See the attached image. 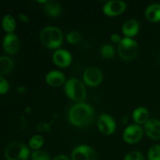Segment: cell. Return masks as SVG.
I'll list each match as a JSON object with an SVG mask.
<instances>
[{
	"mask_svg": "<svg viewBox=\"0 0 160 160\" xmlns=\"http://www.w3.org/2000/svg\"><path fill=\"white\" fill-rule=\"evenodd\" d=\"M2 45L6 52L9 55H15L20 49V41L13 33L7 34L3 39Z\"/></svg>",
	"mask_w": 160,
	"mask_h": 160,
	"instance_id": "7c38bea8",
	"label": "cell"
},
{
	"mask_svg": "<svg viewBox=\"0 0 160 160\" xmlns=\"http://www.w3.org/2000/svg\"><path fill=\"white\" fill-rule=\"evenodd\" d=\"M144 132L152 140H160V120L149 119L144 125Z\"/></svg>",
	"mask_w": 160,
	"mask_h": 160,
	"instance_id": "4fadbf2b",
	"label": "cell"
},
{
	"mask_svg": "<svg viewBox=\"0 0 160 160\" xmlns=\"http://www.w3.org/2000/svg\"><path fill=\"white\" fill-rule=\"evenodd\" d=\"M53 160H71L70 158L68 157L66 155H59V156H56Z\"/></svg>",
	"mask_w": 160,
	"mask_h": 160,
	"instance_id": "f546056e",
	"label": "cell"
},
{
	"mask_svg": "<svg viewBox=\"0 0 160 160\" xmlns=\"http://www.w3.org/2000/svg\"><path fill=\"white\" fill-rule=\"evenodd\" d=\"M118 53L123 60H133L138 53V44L133 38H123L121 42L118 45Z\"/></svg>",
	"mask_w": 160,
	"mask_h": 160,
	"instance_id": "5b68a950",
	"label": "cell"
},
{
	"mask_svg": "<svg viewBox=\"0 0 160 160\" xmlns=\"http://www.w3.org/2000/svg\"><path fill=\"white\" fill-rule=\"evenodd\" d=\"M2 26L5 31L8 34L13 32L16 28V20L14 17L11 15H6L2 20Z\"/></svg>",
	"mask_w": 160,
	"mask_h": 160,
	"instance_id": "ffe728a7",
	"label": "cell"
},
{
	"mask_svg": "<svg viewBox=\"0 0 160 160\" xmlns=\"http://www.w3.org/2000/svg\"><path fill=\"white\" fill-rule=\"evenodd\" d=\"M98 129L105 135H111L113 134L117 128L116 121L112 116L109 114H102L97 121Z\"/></svg>",
	"mask_w": 160,
	"mask_h": 160,
	"instance_id": "ba28073f",
	"label": "cell"
},
{
	"mask_svg": "<svg viewBox=\"0 0 160 160\" xmlns=\"http://www.w3.org/2000/svg\"><path fill=\"white\" fill-rule=\"evenodd\" d=\"M140 30V25L138 21L135 19H129L123 23L122 27V31H123V35L126 38H132L135 35H137L138 33Z\"/></svg>",
	"mask_w": 160,
	"mask_h": 160,
	"instance_id": "9a60e30c",
	"label": "cell"
},
{
	"mask_svg": "<svg viewBox=\"0 0 160 160\" xmlns=\"http://www.w3.org/2000/svg\"><path fill=\"white\" fill-rule=\"evenodd\" d=\"M30 153L29 148L19 142H11L5 149V156L7 160H28Z\"/></svg>",
	"mask_w": 160,
	"mask_h": 160,
	"instance_id": "277c9868",
	"label": "cell"
},
{
	"mask_svg": "<svg viewBox=\"0 0 160 160\" xmlns=\"http://www.w3.org/2000/svg\"><path fill=\"white\" fill-rule=\"evenodd\" d=\"M100 53L105 59H112L115 56V49H114L113 46L109 44H105L101 47Z\"/></svg>",
	"mask_w": 160,
	"mask_h": 160,
	"instance_id": "7402d4cb",
	"label": "cell"
},
{
	"mask_svg": "<svg viewBox=\"0 0 160 160\" xmlns=\"http://www.w3.org/2000/svg\"><path fill=\"white\" fill-rule=\"evenodd\" d=\"M102 73L96 67H88L83 73V81L89 87H97L102 82Z\"/></svg>",
	"mask_w": 160,
	"mask_h": 160,
	"instance_id": "52a82bcc",
	"label": "cell"
},
{
	"mask_svg": "<svg viewBox=\"0 0 160 160\" xmlns=\"http://www.w3.org/2000/svg\"><path fill=\"white\" fill-rule=\"evenodd\" d=\"M40 40L44 46L51 49H59L63 41V34L59 28L45 27L40 33Z\"/></svg>",
	"mask_w": 160,
	"mask_h": 160,
	"instance_id": "7a4b0ae2",
	"label": "cell"
},
{
	"mask_svg": "<svg viewBox=\"0 0 160 160\" xmlns=\"http://www.w3.org/2000/svg\"><path fill=\"white\" fill-rule=\"evenodd\" d=\"M147 20L152 23L160 21V4L153 3L147 7L145 12Z\"/></svg>",
	"mask_w": 160,
	"mask_h": 160,
	"instance_id": "ac0fdd59",
	"label": "cell"
},
{
	"mask_svg": "<svg viewBox=\"0 0 160 160\" xmlns=\"http://www.w3.org/2000/svg\"><path fill=\"white\" fill-rule=\"evenodd\" d=\"M44 10L45 13L51 17H58L62 13V6L60 3L53 0H47L46 2L44 4Z\"/></svg>",
	"mask_w": 160,
	"mask_h": 160,
	"instance_id": "2e32d148",
	"label": "cell"
},
{
	"mask_svg": "<svg viewBox=\"0 0 160 160\" xmlns=\"http://www.w3.org/2000/svg\"><path fill=\"white\" fill-rule=\"evenodd\" d=\"M72 160H97V154L91 146L81 145L73 150Z\"/></svg>",
	"mask_w": 160,
	"mask_h": 160,
	"instance_id": "9c48e42d",
	"label": "cell"
},
{
	"mask_svg": "<svg viewBox=\"0 0 160 160\" xmlns=\"http://www.w3.org/2000/svg\"><path fill=\"white\" fill-rule=\"evenodd\" d=\"M9 90V84H8L7 81L0 76V95H3L6 94Z\"/></svg>",
	"mask_w": 160,
	"mask_h": 160,
	"instance_id": "4316f807",
	"label": "cell"
},
{
	"mask_svg": "<svg viewBox=\"0 0 160 160\" xmlns=\"http://www.w3.org/2000/svg\"><path fill=\"white\" fill-rule=\"evenodd\" d=\"M72 55L64 48L56 50L52 55V61L56 66L60 68H66L72 62Z\"/></svg>",
	"mask_w": 160,
	"mask_h": 160,
	"instance_id": "8fae6325",
	"label": "cell"
},
{
	"mask_svg": "<svg viewBox=\"0 0 160 160\" xmlns=\"http://www.w3.org/2000/svg\"><path fill=\"white\" fill-rule=\"evenodd\" d=\"M32 160H51V156L47 152L43 150H35L31 153Z\"/></svg>",
	"mask_w": 160,
	"mask_h": 160,
	"instance_id": "d4e9b609",
	"label": "cell"
},
{
	"mask_svg": "<svg viewBox=\"0 0 160 160\" xmlns=\"http://www.w3.org/2000/svg\"><path fill=\"white\" fill-rule=\"evenodd\" d=\"M127 9V3L120 0H112L106 2L103 6L102 11L108 17H117L123 13Z\"/></svg>",
	"mask_w": 160,
	"mask_h": 160,
	"instance_id": "30bf717a",
	"label": "cell"
},
{
	"mask_svg": "<svg viewBox=\"0 0 160 160\" xmlns=\"http://www.w3.org/2000/svg\"><path fill=\"white\" fill-rule=\"evenodd\" d=\"M123 160H145V159L140 152L132 151L125 156Z\"/></svg>",
	"mask_w": 160,
	"mask_h": 160,
	"instance_id": "484cf974",
	"label": "cell"
},
{
	"mask_svg": "<svg viewBox=\"0 0 160 160\" xmlns=\"http://www.w3.org/2000/svg\"><path fill=\"white\" fill-rule=\"evenodd\" d=\"M18 17L19 19H20V20H21L23 23H28V22H29V18H28V16L25 15V14L20 13L18 15Z\"/></svg>",
	"mask_w": 160,
	"mask_h": 160,
	"instance_id": "f1b7e54d",
	"label": "cell"
},
{
	"mask_svg": "<svg viewBox=\"0 0 160 160\" xmlns=\"http://www.w3.org/2000/svg\"><path fill=\"white\" fill-rule=\"evenodd\" d=\"M148 160H160V145L156 144L149 148L148 152Z\"/></svg>",
	"mask_w": 160,
	"mask_h": 160,
	"instance_id": "603a6c76",
	"label": "cell"
},
{
	"mask_svg": "<svg viewBox=\"0 0 160 160\" xmlns=\"http://www.w3.org/2000/svg\"><path fill=\"white\" fill-rule=\"evenodd\" d=\"M64 91L70 99L81 103L86 98V88L84 84L78 78H71L66 81L64 84Z\"/></svg>",
	"mask_w": 160,
	"mask_h": 160,
	"instance_id": "3957f363",
	"label": "cell"
},
{
	"mask_svg": "<svg viewBox=\"0 0 160 160\" xmlns=\"http://www.w3.org/2000/svg\"><path fill=\"white\" fill-rule=\"evenodd\" d=\"M95 111L91 105L87 103H78L69 111V121L74 127L79 128H87L93 122Z\"/></svg>",
	"mask_w": 160,
	"mask_h": 160,
	"instance_id": "6da1fadb",
	"label": "cell"
},
{
	"mask_svg": "<svg viewBox=\"0 0 160 160\" xmlns=\"http://www.w3.org/2000/svg\"><path fill=\"white\" fill-rule=\"evenodd\" d=\"M81 39H82V36L80 34L78 31H70V33L67 34V41L68 43L71 44V45H76L81 42Z\"/></svg>",
	"mask_w": 160,
	"mask_h": 160,
	"instance_id": "cb8c5ba5",
	"label": "cell"
},
{
	"mask_svg": "<svg viewBox=\"0 0 160 160\" xmlns=\"http://www.w3.org/2000/svg\"><path fill=\"white\" fill-rule=\"evenodd\" d=\"M13 68V61L9 56H0V76L9 73Z\"/></svg>",
	"mask_w": 160,
	"mask_h": 160,
	"instance_id": "d6986e66",
	"label": "cell"
},
{
	"mask_svg": "<svg viewBox=\"0 0 160 160\" xmlns=\"http://www.w3.org/2000/svg\"><path fill=\"white\" fill-rule=\"evenodd\" d=\"M43 137L39 134H35V135L32 136L29 141V146L31 149L33 150H39L44 145Z\"/></svg>",
	"mask_w": 160,
	"mask_h": 160,
	"instance_id": "44dd1931",
	"label": "cell"
},
{
	"mask_svg": "<svg viewBox=\"0 0 160 160\" xmlns=\"http://www.w3.org/2000/svg\"><path fill=\"white\" fill-rule=\"evenodd\" d=\"M45 81L51 87L58 88L65 84L66 77L62 72L59 70H52L45 76Z\"/></svg>",
	"mask_w": 160,
	"mask_h": 160,
	"instance_id": "5bb4252c",
	"label": "cell"
},
{
	"mask_svg": "<svg viewBox=\"0 0 160 160\" xmlns=\"http://www.w3.org/2000/svg\"><path fill=\"white\" fill-rule=\"evenodd\" d=\"M132 117L136 124L145 125L149 120V112L145 107L139 106L134 110Z\"/></svg>",
	"mask_w": 160,
	"mask_h": 160,
	"instance_id": "e0dca14e",
	"label": "cell"
},
{
	"mask_svg": "<svg viewBox=\"0 0 160 160\" xmlns=\"http://www.w3.org/2000/svg\"><path fill=\"white\" fill-rule=\"evenodd\" d=\"M144 129L138 124H131L125 128L123 133V139L126 143L134 145L142 140Z\"/></svg>",
	"mask_w": 160,
	"mask_h": 160,
	"instance_id": "8992f818",
	"label": "cell"
},
{
	"mask_svg": "<svg viewBox=\"0 0 160 160\" xmlns=\"http://www.w3.org/2000/svg\"><path fill=\"white\" fill-rule=\"evenodd\" d=\"M110 40L111 42H113L115 44H120L121 42L122 38L118 34H112L110 36Z\"/></svg>",
	"mask_w": 160,
	"mask_h": 160,
	"instance_id": "83f0119b",
	"label": "cell"
}]
</instances>
